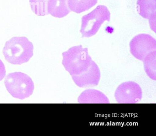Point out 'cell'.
Returning a JSON list of instances; mask_svg holds the SVG:
<instances>
[{"label": "cell", "instance_id": "obj_1", "mask_svg": "<svg viewBox=\"0 0 156 136\" xmlns=\"http://www.w3.org/2000/svg\"><path fill=\"white\" fill-rule=\"evenodd\" d=\"M34 45L25 37H14L7 41L3 49L6 61L13 65L29 62L33 55Z\"/></svg>", "mask_w": 156, "mask_h": 136}, {"label": "cell", "instance_id": "obj_2", "mask_svg": "<svg viewBox=\"0 0 156 136\" xmlns=\"http://www.w3.org/2000/svg\"><path fill=\"white\" fill-rule=\"evenodd\" d=\"M62 56V64L71 76L86 71L92 61L88 54V49L83 48L82 45L71 47L63 53Z\"/></svg>", "mask_w": 156, "mask_h": 136}, {"label": "cell", "instance_id": "obj_3", "mask_svg": "<svg viewBox=\"0 0 156 136\" xmlns=\"http://www.w3.org/2000/svg\"><path fill=\"white\" fill-rule=\"evenodd\" d=\"M8 92L15 98L23 99L30 96L34 90V84L28 75L21 72L9 74L4 81Z\"/></svg>", "mask_w": 156, "mask_h": 136}, {"label": "cell", "instance_id": "obj_4", "mask_svg": "<svg viewBox=\"0 0 156 136\" xmlns=\"http://www.w3.org/2000/svg\"><path fill=\"white\" fill-rule=\"evenodd\" d=\"M110 13L108 8L99 5L91 13L82 17L80 33L82 37L94 36L98 32L102 24L105 21H110Z\"/></svg>", "mask_w": 156, "mask_h": 136}, {"label": "cell", "instance_id": "obj_5", "mask_svg": "<svg viewBox=\"0 0 156 136\" xmlns=\"http://www.w3.org/2000/svg\"><path fill=\"white\" fill-rule=\"evenodd\" d=\"M131 54L140 61L149 54L156 51V41L149 34H141L135 36L129 43Z\"/></svg>", "mask_w": 156, "mask_h": 136}, {"label": "cell", "instance_id": "obj_6", "mask_svg": "<svg viewBox=\"0 0 156 136\" xmlns=\"http://www.w3.org/2000/svg\"><path fill=\"white\" fill-rule=\"evenodd\" d=\"M115 97L119 104H136L142 98V89L136 82H125L116 89Z\"/></svg>", "mask_w": 156, "mask_h": 136}, {"label": "cell", "instance_id": "obj_7", "mask_svg": "<svg viewBox=\"0 0 156 136\" xmlns=\"http://www.w3.org/2000/svg\"><path fill=\"white\" fill-rule=\"evenodd\" d=\"M72 79L77 86L80 88H89L98 85L101 77L99 67L92 60L91 65L86 71L80 74L72 76Z\"/></svg>", "mask_w": 156, "mask_h": 136}, {"label": "cell", "instance_id": "obj_8", "mask_svg": "<svg viewBox=\"0 0 156 136\" xmlns=\"http://www.w3.org/2000/svg\"><path fill=\"white\" fill-rule=\"evenodd\" d=\"M77 101L80 104H108L109 99L101 91L89 89L83 91L78 97Z\"/></svg>", "mask_w": 156, "mask_h": 136}, {"label": "cell", "instance_id": "obj_9", "mask_svg": "<svg viewBox=\"0 0 156 136\" xmlns=\"http://www.w3.org/2000/svg\"><path fill=\"white\" fill-rule=\"evenodd\" d=\"M48 12L53 17L62 18L67 16L71 10L68 5V0H50Z\"/></svg>", "mask_w": 156, "mask_h": 136}, {"label": "cell", "instance_id": "obj_10", "mask_svg": "<svg viewBox=\"0 0 156 136\" xmlns=\"http://www.w3.org/2000/svg\"><path fill=\"white\" fill-rule=\"evenodd\" d=\"M137 10L142 18L150 22L156 17V0H137Z\"/></svg>", "mask_w": 156, "mask_h": 136}, {"label": "cell", "instance_id": "obj_11", "mask_svg": "<svg viewBox=\"0 0 156 136\" xmlns=\"http://www.w3.org/2000/svg\"><path fill=\"white\" fill-rule=\"evenodd\" d=\"M98 0H68L71 11L80 13L86 11L97 3Z\"/></svg>", "mask_w": 156, "mask_h": 136}, {"label": "cell", "instance_id": "obj_12", "mask_svg": "<svg viewBox=\"0 0 156 136\" xmlns=\"http://www.w3.org/2000/svg\"><path fill=\"white\" fill-rule=\"evenodd\" d=\"M142 61L147 75L152 80H156V51L148 54Z\"/></svg>", "mask_w": 156, "mask_h": 136}, {"label": "cell", "instance_id": "obj_13", "mask_svg": "<svg viewBox=\"0 0 156 136\" xmlns=\"http://www.w3.org/2000/svg\"><path fill=\"white\" fill-rule=\"evenodd\" d=\"M50 0H30V6L33 12L37 16H44L49 14L48 3Z\"/></svg>", "mask_w": 156, "mask_h": 136}, {"label": "cell", "instance_id": "obj_14", "mask_svg": "<svg viewBox=\"0 0 156 136\" xmlns=\"http://www.w3.org/2000/svg\"><path fill=\"white\" fill-rule=\"evenodd\" d=\"M6 71L3 62L0 60V81H2L6 76Z\"/></svg>", "mask_w": 156, "mask_h": 136}]
</instances>
